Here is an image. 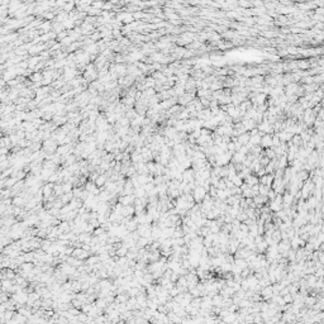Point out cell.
I'll return each instance as SVG.
<instances>
[{
  "label": "cell",
  "instance_id": "19",
  "mask_svg": "<svg viewBox=\"0 0 324 324\" xmlns=\"http://www.w3.org/2000/svg\"><path fill=\"white\" fill-rule=\"evenodd\" d=\"M29 80H31L33 84L42 82V81H43V75H42L41 72H33V75L29 77Z\"/></svg>",
  "mask_w": 324,
  "mask_h": 324
},
{
  "label": "cell",
  "instance_id": "30",
  "mask_svg": "<svg viewBox=\"0 0 324 324\" xmlns=\"http://www.w3.org/2000/svg\"><path fill=\"white\" fill-rule=\"evenodd\" d=\"M277 20H279V22H277V24H280V25H283V24H287V18H286V16L280 15Z\"/></svg>",
  "mask_w": 324,
  "mask_h": 324
},
{
  "label": "cell",
  "instance_id": "35",
  "mask_svg": "<svg viewBox=\"0 0 324 324\" xmlns=\"http://www.w3.org/2000/svg\"><path fill=\"white\" fill-rule=\"evenodd\" d=\"M8 151H10V149L6 148V147H3L2 151H0V155H8Z\"/></svg>",
  "mask_w": 324,
  "mask_h": 324
},
{
  "label": "cell",
  "instance_id": "9",
  "mask_svg": "<svg viewBox=\"0 0 324 324\" xmlns=\"http://www.w3.org/2000/svg\"><path fill=\"white\" fill-rule=\"evenodd\" d=\"M121 101H122V104L125 105L128 109H133L134 105H135V99L131 98V96H123Z\"/></svg>",
  "mask_w": 324,
  "mask_h": 324
},
{
  "label": "cell",
  "instance_id": "7",
  "mask_svg": "<svg viewBox=\"0 0 324 324\" xmlns=\"http://www.w3.org/2000/svg\"><path fill=\"white\" fill-rule=\"evenodd\" d=\"M244 182L248 185L250 187H253L254 185H258L260 184V177L257 176V175H250V176H247L246 178H244Z\"/></svg>",
  "mask_w": 324,
  "mask_h": 324
},
{
  "label": "cell",
  "instance_id": "37",
  "mask_svg": "<svg viewBox=\"0 0 324 324\" xmlns=\"http://www.w3.org/2000/svg\"><path fill=\"white\" fill-rule=\"evenodd\" d=\"M239 5H242V6H250V5H252V4H251V3H247V2H241Z\"/></svg>",
  "mask_w": 324,
  "mask_h": 324
},
{
  "label": "cell",
  "instance_id": "32",
  "mask_svg": "<svg viewBox=\"0 0 324 324\" xmlns=\"http://www.w3.org/2000/svg\"><path fill=\"white\" fill-rule=\"evenodd\" d=\"M112 8H113V4H112V3H105V4H104V8H103V10L108 12L109 9H112Z\"/></svg>",
  "mask_w": 324,
  "mask_h": 324
},
{
  "label": "cell",
  "instance_id": "4",
  "mask_svg": "<svg viewBox=\"0 0 324 324\" xmlns=\"http://www.w3.org/2000/svg\"><path fill=\"white\" fill-rule=\"evenodd\" d=\"M119 203L122 204L123 207H128V205H134L135 201V196L134 195H125V196H121L118 200Z\"/></svg>",
  "mask_w": 324,
  "mask_h": 324
},
{
  "label": "cell",
  "instance_id": "13",
  "mask_svg": "<svg viewBox=\"0 0 324 324\" xmlns=\"http://www.w3.org/2000/svg\"><path fill=\"white\" fill-rule=\"evenodd\" d=\"M242 124H243V127L246 128V131H247V132L254 129V127H256V122L253 121V119H243V121H242Z\"/></svg>",
  "mask_w": 324,
  "mask_h": 324
},
{
  "label": "cell",
  "instance_id": "5",
  "mask_svg": "<svg viewBox=\"0 0 324 324\" xmlns=\"http://www.w3.org/2000/svg\"><path fill=\"white\" fill-rule=\"evenodd\" d=\"M260 146L262 148H272V134H265L261 139V144Z\"/></svg>",
  "mask_w": 324,
  "mask_h": 324
},
{
  "label": "cell",
  "instance_id": "12",
  "mask_svg": "<svg viewBox=\"0 0 324 324\" xmlns=\"http://www.w3.org/2000/svg\"><path fill=\"white\" fill-rule=\"evenodd\" d=\"M161 234H162V229L157 224H155L152 227V239L153 241H158L161 238Z\"/></svg>",
  "mask_w": 324,
  "mask_h": 324
},
{
  "label": "cell",
  "instance_id": "22",
  "mask_svg": "<svg viewBox=\"0 0 324 324\" xmlns=\"http://www.w3.org/2000/svg\"><path fill=\"white\" fill-rule=\"evenodd\" d=\"M23 258H24V262H34V252H27V253H23Z\"/></svg>",
  "mask_w": 324,
  "mask_h": 324
},
{
  "label": "cell",
  "instance_id": "29",
  "mask_svg": "<svg viewBox=\"0 0 324 324\" xmlns=\"http://www.w3.org/2000/svg\"><path fill=\"white\" fill-rule=\"evenodd\" d=\"M74 5H75V3H72V2H71V3H67L66 6L63 8V12H66V13H69V14H70V13L72 12V9H74Z\"/></svg>",
  "mask_w": 324,
  "mask_h": 324
},
{
  "label": "cell",
  "instance_id": "15",
  "mask_svg": "<svg viewBox=\"0 0 324 324\" xmlns=\"http://www.w3.org/2000/svg\"><path fill=\"white\" fill-rule=\"evenodd\" d=\"M134 213H135L134 207H133V205H128V207H124V208H123L122 215H123L124 218H127V217H132V215L134 214Z\"/></svg>",
  "mask_w": 324,
  "mask_h": 324
},
{
  "label": "cell",
  "instance_id": "11",
  "mask_svg": "<svg viewBox=\"0 0 324 324\" xmlns=\"http://www.w3.org/2000/svg\"><path fill=\"white\" fill-rule=\"evenodd\" d=\"M101 261H100V257L98 254H91L90 257L86 260V263H85V265H88V266H90L91 268L95 266V265H98V263H100Z\"/></svg>",
  "mask_w": 324,
  "mask_h": 324
},
{
  "label": "cell",
  "instance_id": "25",
  "mask_svg": "<svg viewBox=\"0 0 324 324\" xmlns=\"http://www.w3.org/2000/svg\"><path fill=\"white\" fill-rule=\"evenodd\" d=\"M19 314H22V315H24V317H27V318H31L32 317V310L29 309V308H23V306H20L19 308Z\"/></svg>",
  "mask_w": 324,
  "mask_h": 324
},
{
  "label": "cell",
  "instance_id": "23",
  "mask_svg": "<svg viewBox=\"0 0 324 324\" xmlns=\"http://www.w3.org/2000/svg\"><path fill=\"white\" fill-rule=\"evenodd\" d=\"M272 293H274V287H271V286H266L262 290V295H263V297H266V299L271 297Z\"/></svg>",
  "mask_w": 324,
  "mask_h": 324
},
{
  "label": "cell",
  "instance_id": "31",
  "mask_svg": "<svg viewBox=\"0 0 324 324\" xmlns=\"http://www.w3.org/2000/svg\"><path fill=\"white\" fill-rule=\"evenodd\" d=\"M308 66H309L308 62H305V61H299V62H297V67H299V69H306Z\"/></svg>",
  "mask_w": 324,
  "mask_h": 324
},
{
  "label": "cell",
  "instance_id": "16",
  "mask_svg": "<svg viewBox=\"0 0 324 324\" xmlns=\"http://www.w3.org/2000/svg\"><path fill=\"white\" fill-rule=\"evenodd\" d=\"M237 139H238V142H239V143L242 144V146H246V144L248 143L250 139H251V134H250L248 132H247V133H243V134H241Z\"/></svg>",
  "mask_w": 324,
  "mask_h": 324
},
{
  "label": "cell",
  "instance_id": "28",
  "mask_svg": "<svg viewBox=\"0 0 324 324\" xmlns=\"http://www.w3.org/2000/svg\"><path fill=\"white\" fill-rule=\"evenodd\" d=\"M106 304H108V303L105 301V299H100V297H99V299L96 300V303H95V305L98 306L99 309H101V310H103V309H105V308H108V306H106Z\"/></svg>",
  "mask_w": 324,
  "mask_h": 324
},
{
  "label": "cell",
  "instance_id": "24",
  "mask_svg": "<svg viewBox=\"0 0 324 324\" xmlns=\"http://www.w3.org/2000/svg\"><path fill=\"white\" fill-rule=\"evenodd\" d=\"M283 201H284V205H290V204L294 201V195L293 194H285L284 198H283Z\"/></svg>",
  "mask_w": 324,
  "mask_h": 324
},
{
  "label": "cell",
  "instance_id": "8",
  "mask_svg": "<svg viewBox=\"0 0 324 324\" xmlns=\"http://www.w3.org/2000/svg\"><path fill=\"white\" fill-rule=\"evenodd\" d=\"M246 157L247 155H243V153L241 152H234L233 153V157H232V164H243V162L246 161Z\"/></svg>",
  "mask_w": 324,
  "mask_h": 324
},
{
  "label": "cell",
  "instance_id": "20",
  "mask_svg": "<svg viewBox=\"0 0 324 324\" xmlns=\"http://www.w3.org/2000/svg\"><path fill=\"white\" fill-rule=\"evenodd\" d=\"M128 300H129V295H125V294H118L115 297V303L118 304H125Z\"/></svg>",
  "mask_w": 324,
  "mask_h": 324
},
{
  "label": "cell",
  "instance_id": "33",
  "mask_svg": "<svg viewBox=\"0 0 324 324\" xmlns=\"http://www.w3.org/2000/svg\"><path fill=\"white\" fill-rule=\"evenodd\" d=\"M234 318H236V317H234V315L232 314V315H228V317H225V318H224V320H225V322H233V320H234Z\"/></svg>",
  "mask_w": 324,
  "mask_h": 324
},
{
  "label": "cell",
  "instance_id": "34",
  "mask_svg": "<svg viewBox=\"0 0 324 324\" xmlns=\"http://www.w3.org/2000/svg\"><path fill=\"white\" fill-rule=\"evenodd\" d=\"M227 15L228 16H232V18H237V16H238V14L236 12H227Z\"/></svg>",
  "mask_w": 324,
  "mask_h": 324
},
{
  "label": "cell",
  "instance_id": "6",
  "mask_svg": "<svg viewBox=\"0 0 324 324\" xmlns=\"http://www.w3.org/2000/svg\"><path fill=\"white\" fill-rule=\"evenodd\" d=\"M275 181V175H271V174H266L265 176L260 177V184L262 185H266V186H272V182Z\"/></svg>",
  "mask_w": 324,
  "mask_h": 324
},
{
  "label": "cell",
  "instance_id": "27",
  "mask_svg": "<svg viewBox=\"0 0 324 324\" xmlns=\"http://www.w3.org/2000/svg\"><path fill=\"white\" fill-rule=\"evenodd\" d=\"M72 291L74 293H81V283L80 281H72Z\"/></svg>",
  "mask_w": 324,
  "mask_h": 324
},
{
  "label": "cell",
  "instance_id": "14",
  "mask_svg": "<svg viewBox=\"0 0 324 324\" xmlns=\"http://www.w3.org/2000/svg\"><path fill=\"white\" fill-rule=\"evenodd\" d=\"M277 250H279V253H283V254H287L289 251H290V244L285 241V242H281L280 244H277Z\"/></svg>",
  "mask_w": 324,
  "mask_h": 324
},
{
  "label": "cell",
  "instance_id": "3",
  "mask_svg": "<svg viewBox=\"0 0 324 324\" xmlns=\"http://www.w3.org/2000/svg\"><path fill=\"white\" fill-rule=\"evenodd\" d=\"M182 181L184 182H194L195 181V171L193 168H187L182 174Z\"/></svg>",
  "mask_w": 324,
  "mask_h": 324
},
{
  "label": "cell",
  "instance_id": "26",
  "mask_svg": "<svg viewBox=\"0 0 324 324\" xmlns=\"http://www.w3.org/2000/svg\"><path fill=\"white\" fill-rule=\"evenodd\" d=\"M72 187L74 185L70 184V182H63L62 184V190H63V194H69V193H72Z\"/></svg>",
  "mask_w": 324,
  "mask_h": 324
},
{
  "label": "cell",
  "instance_id": "10",
  "mask_svg": "<svg viewBox=\"0 0 324 324\" xmlns=\"http://www.w3.org/2000/svg\"><path fill=\"white\" fill-rule=\"evenodd\" d=\"M13 286H14V281H12V280H3V281H2V287H3V291H5V293H9V294H12Z\"/></svg>",
  "mask_w": 324,
  "mask_h": 324
},
{
  "label": "cell",
  "instance_id": "21",
  "mask_svg": "<svg viewBox=\"0 0 324 324\" xmlns=\"http://www.w3.org/2000/svg\"><path fill=\"white\" fill-rule=\"evenodd\" d=\"M14 320L18 323V324H25V323H28V318L27 317H24V315H22V314H15L14 315Z\"/></svg>",
  "mask_w": 324,
  "mask_h": 324
},
{
  "label": "cell",
  "instance_id": "18",
  "mask_svg": "<svg viewBox=\"0 0 324 324\" xmlns=\"http://www.w3.org/2000/svg\"><path fill=\"white\" fill-rule=\"evenodd\" d=\"M128 252H129V250H128L124 244H122V247H119V248L115 251V256H118V257H127Z\"/></svg>",
  "mask_w": 324,
  "mask_h": 324
},
{
  "label": "cell",
  "instance_id": "2",
  "mask_svg": "<svg viewBox=\"0 0 324 324\" xmlns=\"http://www.w3.org/2000/svg\"><path fill=\"white\" fill-rule=\"evenodd\" d=\"M193 196H194V200L195 201L200 203V201H203L204 199H205V196H207V190L204 189L203 186H196L193 190Z\"/></svg>",
  "mask_w": 324,
  "mask_h": 324
},
{
  "label": "cell",
  "instance_id": "1",
  "mask_svg": "<svg viewBox=\"0 0 324 324\" xmlns=\"http://www.w3.org/2000/svg\"><path fill=\"white\" fill-rule=\"evenodd\" d=\"M12 300L16 304V305H24L25 303H28V294L23 291H19V293H15V294H12Z\"/></svg>",
  "mask_w": 324,
  "mask_h": 324
},
{
  "label": "cell",
  "instance_id": "17",
  "mask_svg": "<svg viewBox=\"0 0 324 324\" xmlns=\"http://www.w3.org/2000/svg\"><path fill=\"white\" fill-rule=\"evenodd\" d=\"M33 270H34V265H33L32 262H25L20 266V271L25 272V274H29V272H32Z\"/></svg>",
  "mask_w": 324,
  "mask_h": 324
},
{
  "label": "cell",
  "instance_id": "36",
  "mask_svg": "<svg viewBox=\"0 0 324 324\" xmlns=\"http://www.w3.org/2000/svg\"><path fill=\"white\" fill-rule=\"evenodd\" d=\"M287 51H289V53H296V47H289L287 48Z\"/></svg>",
  "mask_w": 324,
  "mask_h": 324
}]
</instances>
